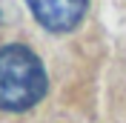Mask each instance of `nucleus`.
Returning a JSON list of instances; mask_svg holds the SVG:
<instances>
[{"label": "nucleus", "instance_id": "1", "mask_svg": "<svg viewBox=\"0 0 126 123\" xmlns=\"http://www.w3.org/2000/svg\"><path fill=\"white\" fill-rule=\"evenodd\" d=\"M46 94L43 63L29 46L9 43L0 49V109L23 112Z\"/></svg>", "mask_w": 126, "mask_h": 123}, {"label": "nucleus", "instance_id": "2", "mask_svg": "<svg viewBox=\"0 0 126 123\" xmlns=\"http://www.w3.org/2000/svg\"><path fill=\"white\" fill-rule=\"evenodd\" d=\"M32 15L49 31H72L83 20L89 0H26Z\"/></svg>", "mask_w": 126, "mask_h": 123}]
</instances>
